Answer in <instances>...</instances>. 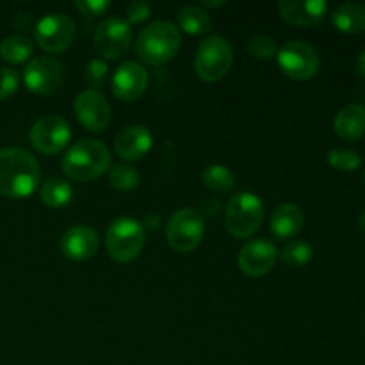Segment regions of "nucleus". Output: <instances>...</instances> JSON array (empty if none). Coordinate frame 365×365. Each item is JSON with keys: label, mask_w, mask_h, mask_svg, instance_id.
Listing matches in <instances>:
<instances>
[{"label": "nucleus", "mask_w": 365, "mask_h": 365, "mask_svg": "<svg viewBox=\"0 0 365 365\" xmlns=\"http://www.w3.org/2000/svg\"><path fill=\"white\" fill-rule=\"evenodd\" d=\"M234 50L221 36H209L198 45L195 56V71L203 82H217L230 71Z\"/></svg>", "instance_id": "6"}, {"label": "nucleus", "mask_w": 365, "mask_h": 365, "mask_svg": "<svg viewBox=\"0 0 365 365\" xmlns=\"http://www.w3.org/2000/svg\"><path fill=\"white\" fill-rule=\"evenodd\" d=\"M359 228H360V232H362V234H365V210L362 214H360V217H359Z\"/></svg>", "instance_id": "39"}, {"label": "nucleus", "mask_w": 365, "mask_h": 365, "mask_svg": "<svg viewBox=\"0 0 365 365\" xmlns=\"http://www.w3.org/2000/svg\"><path fill=\"white\" fill-rule=\"evenodd\" d=\"M177 21H178V31H184L189 36H202L212 29V20L210 14L203 9L202 6H189L180 7L177 11Z\"/></svg>", "instance_id": "22"}, {"label": "nucleus", "mask_w": 365, "mask_h": 365, "mask_svg": "<svg viewBox=\"0 0 365 365\" xmlns=\"http://www.w3.org/2000/svg\"><path fill=\"white\" fill-rule=\"evenodd\" d=\"M356 73L362 78H365V50L360 53L359 59H356Z\"/></svg>", "instance_id": "37"}, {"label": "nucleus", "mask_w": 365, "mask_h": 365, "mask_svg": "<svg viewBox=\"0 0 365 365\" xmlns=\"http://www.w3.org/2000/svg\"><path fill=\"white\" fill-rule=\"evenodd\" d=\"M205 235V220L196 209H180L170 217L166 227L168 245L178 253L196 250Z\"/></svg>", "instance_id": "10"}, {"label": "nucleus", "mask_w": 365, "mask_h": 365, "mask_svg": "<svg viewBox=\"0 0 365 365\" xmlns=\"http://www.w3.org/2000/svg\"><path fill=\"white\" fill-rule=\"evenodd\" d=\"M14 16L20 18V21H13V25L18 31H27L29 27H32V18L29 13H16Z\"/></svg>", "instance_id": "35"}, {"label": "nucleus", "mask_w": 365, "mask_h": 365, "mask_svg": "<svg viewBox=\"0 0 365 365\" xmlns=\"http://www.w3.org/2000/svg\"><path fill=\"white\" fill-rule=\"evenodd\" d=\"M98 234L88 225H75L68 228L61 237V252L66 259L75 260V262L93 259L98 252Z\"/></svg>", "instance_id": "17"}, {"label": "nucleus", "mask_w": 365, "mask_h": 365, "mask_svg": "<svg viewBox=\"0 0 365 365\" xmlns=\"http://www.w3.org/2000/svg\"><path fill=\"white\" fill-rule=\"evenodd\" d=\"M314 248L307 241L302 239H292V241L285 242L282 250L278 252V259L289 267H303L312 260Z\"/></svg>", "instance_id": "26"}, {"label": "nucleus", "mask_w": 365, "mask_h": 365, "mask_svg": "<svg viewBox=\"0 0 365 365\" xmlns=\"http://www.w3.org/2000/svg\"><path fill=\"white\" fill-rule=\"evenodd\" d=\"M132 45V29L125 18L109 16L96 25L93 46L103 61H116L127 56Z\"/></svg>", "instance_id": "9"}, {"label": "nucleus", "mask_w": 365, "mask_h": 365, "mask_svg": "<svg viewBox=\"0 0 365 365\" xmlns=\"http://www.w3.org/2000/svg\"><path fill=\"white\" fill-rule=\"evenodd\" d=\"M331 24L344 34H362L365 31V6L359 2L341 4L331 13Z\"/></svg>", "instance_id": "21"}, {"label": "nucleus", "mask_w": 365, "mask_h": 365, "mask_svg": "<svg viewBox=\"0 0 365 365\" xmlns=\"http://www.w3.org/2000/svg\"><path fill=\"white\" fill-rule=\"evenodd\" d=\"M182 46V32L171 21H153L146 25L135 38L134 52L150 66L168 64Z\"/></svg>", "instance_id": "2"}, {"label": "nucleus", "mask_w": 365, "mask_h": 365, "mask_svg": "<svg viewBox=\"0 0 365 365\" xmlns=\"http://www.w3.org/2000/svg\"><path fill=\"white\" fill-rule=\"evenodd\" d=\"M77 25L68 14L50 13L39 18L34 25V41L48 53H63L73 45Z\"/></svg>", "instance_id": "8"}, {"label": "nucleus", "mask_w": 365, "mask_h": 365, "mask_svg": "<svg viewBox=\"0 0 365 365\" xmlns=\"http://www.w3.org/2000/svg\"><path fill=\"white\" fill-rule=\"evenodd\" d=\"M31 145L43 155H57L68 146L71 139V127L64 118L48 114L43 116L32 125Z\"/></svg>", "instance_id": "11"}, {"label": "nucleus", "mask_w": 365, "mask_h": 365, "mask_svg": "<svg viewBox=\"0 0 365 365\" xmlns=\"http://www.w3.org/2000/svg\"><path fill=\"white\" fill-rule=\"evenodd\" d=\"M278 260V248L267 239H253L241 248L237 257V266L246 277L260 278L273 271Z\"/></svg>", "instance_id": "13"}, {"label": "nucleus", "mask_w": 365, "mask_h": 365, "mask_svg": "<svg viewBox=\"0 0 365 365\" xmlns=\"http://www.w3.org/2000/svg\"><path fill=\"white\" fill-rule=\"evenodd\" d=\"M109 184L110 187H114L116 191L128 192L134 191L139 185V173L135 168L128 166V164H118V166H113L109 171Z\"/></svg>", "instance_id": "27"}, {"label": "nucleus", "mask_w": 365, "mask_h": 365, "mask_svg": "<svg viewBox=\"0 0 365 365\" xmlns=\"http://www.w3.org/2000/svg\"><path fill=\"white\" fill-rule=\"evenodd\" d=\"M113 95L123 102H135L145 95L148 88V71L135 61H125L110 78Z\"/></svg>", "instance_id": "15"}, {"label": "nucleus", "mask_w": 365, "mask_h": 365, "mask_svg": "<svg viewBox=\"0 0 365 365\" xmlns=\"http://www.w3.org/2000/svg\"><path fill=\"white\" fill-rule=\"evenodd\" d=\"M20 86V75L13 68H0V102L11 98Z\"/></svg>", "instance_id": "31"}, {"label": "nucleus", "mask_w": 365, "mask_h": 365, "mask_svg": "<svg viewBox=\"0 0 365 365\" xmlns=\"http://www.w3.org/2000/svg\"><path fill=\"white\" fill-rule=\"evenodd\" d=\"M153 135L145 125H130L116 135L114 148L118 157L128 163L141 160L152 150Z\"/></svg>", "instance_id": "18"}, {"label": "nucleus", "mask_w": 365, "mask_h": 365, "mask_svg": "<svg viewBox=\"0 0 365 365\" xmlns=\"http://www.w3.org/2000/svg\"><path fill=\"white\" fill-rule=\"evenodd\" d=\"M248 52L253 59L269 61L273 59V57H277L278 45L271 36L259 34V36H253V38L248 41Z\"/></svg>", "instance_id": "28"}, {"label": "nucleus", "mask_w": 365, "mask_h": 365, "mask_svg": "<svg viewBox=\"0 0 365 365\" xmlns=\"http://www.w3.org/2000/svg\"><path fill=\"white\" fill-rule=\"evenodd\" d=\"M334 130L344 141H359L365 135V106L348 103L337 113Z\"/></svg>", "instance_id": "20"}, {"label": "nucleus", "mask_w": 365, "mask_h": 365, "mask_svg": "<svg viewBox=\"0 0 365 365\" xmlns=\"http://www.w3.org/2000/svg\"><path fill=\"white\" fill-rule=\"evenodd\" d=\"M328 164L339 171H348V173H351V171L359 170L360 164H362V159L353 150L337 148L328 153Z\"/></svg>", "instance_id": "29"}, {"label": "nucleus", "mask_w": 365, "mask_h": 365, "mask_svg": "<svg viewBox=\"0 0 365 365\" xmlns=\"http://www.w3.org/2000/svg\"><path fill=\"white\" fill-rule=\"evenodd\" d=\"M41 171L34 157L21 148L0 150V195L24 200L38 189Z\"/></svg>", "instance_id": "1"}, {"label": "nucleus", "mask_w": 365, "mask_h": 365, "mask_svg": "<svg viewBox=\"0 0 365 365\" xmlns=\"http://www.w3.org/2000/svg\"><path fill=\"white\" fill-rule=\"evenodd\" d=\"M277 63L282 73L287 75L292 81H310L316 77L321 68L319 52L310 43L302 39H291L278 46Z\"/></svg>", "instance_id": "7"}, {"label": "nucleus", "mask_w": 365, "mask_h": 365, "mask_svg": "<svg viewBox=\"0 0 365 365\" xmlns=\"http://www.w3.org/2000/svg\"><path fill=\"white\" fill-rule=\"evenodd\" d=\"M64 175L75 182H91L110 170V152L102 141L81 139L63 157Z\"/></svg>", "instance_id": "3"}, {"label": "nucleus", "mask_w": 365, "mask_h": 365, "mask_svg": "<svg viewBox=\"0 0 365 365\" xmlns=\"http://www.w3.org/2000/svg\"><path fill=\"white\" fill-rule=\"evenodd\" d=\"M146 234L143 223L134 217H118L106 232V248L110 259L120 264H128L141 255Z\"/></svg>", "instance_id": "5"}, {"label": "nucleus", "mask_w": 365, "mask_h": 365, "mask_svg": "<svg viewBox=\"0 0 365 365\" xmlns=\"http://www.w3.org/2000/svg\"><path fill=\"white\" fill-rule=\"evenodd\" d=\"M220 212V202L217 200H205L202 203V212L200 214H207V216H216Z\"/></svg>", "instance_id": "34"}, {"label": "nucleus", "mask_w": 365, "mask_h": 365, "mask_svg": "<svg viewBox=\"0 0 365 365\" xmlns=\"http://www.w3.org/2000/svg\"><path fill=\"white\" fill-rule=\"evenodd\" d=\"M39 198L50 209H63L73 198V189H71V184L68 180L53 177L41 185Z\"/></svg>", "instance_id": "23"}, {"label": "nucleus", "mask_w": 365, "mask_h": 365, "mask_svg": "<svg viewBox=\"0 0 365 365\" xmlns=\"http://www.w3.org/2000/svg\"><path fill=\"white\" fill-rule=\"evenodd\" d=\"M364 182H365V173H364Z\"/></svg>", "instance_id": "40"}, {"label": "nucleus", "mask_w": 365, "mask_h": 365, "mask_svg": "<svg viewBox=\"0 0 365 365\" xmlns=\"http://www.w3.org/2000/svg\"><path fill=\"white\" fill-rule=\"evenodd\" d=\"M278 13L292 27H316L327 16L328 4L324 0H282Z\"/></svg>", "instance_id": "16"}, {"label": "nucleus", "mask_w": 365, "mask_h": 365, "mask_svg": "<svg viewBox=\"0 0 365 365\" xmlns=\"http://www.w3.org/2000/svg\"><path fill=\"white\" fill-rule=\"evenodd\" d=\"M160 225V216L157 214H150V216L145 217V223H143V228H148V230H157Z\"/></svg>", "instance_id": "36"}, {"label": "nucleus", "mask_w": 365, "mask_h": 365, "mask_svg": "<svg viewBox=\"0 0 365 365\" xmlns=\"http://www.w3.org/2000/svg\"><path fill=\"white\" fill-rule=\"evenodd\" d=\"M75 7L88 18H98L110 9L109 0H77Z\"/></svg>", "instance_id": "33"}, {"label": "nucleus", "mask_w": 365, "mask_h": 365, "mask_svg": "<svg viewBox=\"0 0 365 365\" xmlns=\"http://www.w3.org/2000/svg\"><path fill=\"white\" fill-rule=\"evenodd\" d=\"M73 110L78 123L91 132H103L110 123V106L106 96L95 89L78 93L73 100Z\"/></svg>", "instance_id": "14"}, {"label": "nucleus", "mask_w": 365, "mask_h": 365, "mask_svg": "<svg viewBox=\"0 0 365 365\" xmlns=\"http://www.w3.org/2000/svg\"><path fill=\"white\" fill-rule=\"evenodd\" d=\"M109 78V66H107V61L103 59H93L89 61L88 66L84 71V81L89 86V89H95L98 91V88H102L103 84Z\"/></svg>", "instance_id": "30"}, {"label": "nucleus", "mask_w": 365, "mask_h": 365, "mask_svg": "<svg viewBox=\"0 0 365 365\" xmlns=\"http://www.w3.org/2000/svg\"><path fill=\"white\" fill-rule=\"evenodd\" d=\"M202 6L203 7H210V9H216V7H223L225 6V0H221V2H203Z\"/></svg>", "instance_id": "38"}, {"label": "nucleus", "mask_w": 365, "mask_h": 365, "mask_svg": "<svg viewBox=\"0 0 365 365\" xmlns=\"http://www.w3.org/2000/svg\"><path fill=\"white\" fill-rule=\"evenodd\" d=\"M34 52V45L27 36L21 34H11L0 43V57L6 63L11 64H21L27 63Z\"/></svg>", "instance_id": "24"}, {"label": "nucleus", "mask_w": 365, "mask_h": 365, "mask_svg": "<svg viewBox=\"0 0 365 365\" xmlns=\"http://www.w3.org/2000/svg\"><path fill=\"white\" fill-rule=\"evenodd\" d=\"M202 182L214 195H225L235 189V177L223 164H212L207 166L202 173Z\"/></svg>", "instance_id": "25"}, {"label": "nucleus", "mask_w": 365, "mask_h": 365, "mask_svg": "<svg viewBox=\"0 0 365 365\" xmlns=\"http://www.w3.org/2000/svg\"><path fill=\"white\" fill-rule=\"evenodd\" d=\"M303 225H305V214H303L302 207H298L296 203H282L271 212V234L280 241H287V239L292 241L302 232Z\"/></svg>", "instance_id": "19"}, {"label": "nucleus", "mask_w": 365, "mask_h": 365, "mask_svg": "<svg viewBox=\"0 0 365 365\" xmlns=\"http://www.w3.org/2000/svg\"><path fill=\"white\" fill-rule=\"evenodd\" d=\"M24 82L29 91L36 95H53L64 82L63 64L52 56L34 57L25 64Z\"/></svg>", "instance_id": "12"}, {"label": "nucleus", "mask_w": 365, "mask_h": 365, "mask_svg": "<svg viewBox=\"0 0 365 365\" xmlns=\"http://www.w3.org/2000/svg\"><path fill=\"white\" fill-rule=\"evenodd\" d=\"M264 203L257 195L241 191L232 196L225 209V227L234 237L250 239L264 223Z\"/></svg>", "instance_id": "4"}, {"label": "nucleus", "mask_w": 365, "mask_h": 365, "mask_svg": "<svg viewBox=\"0 0 365 365\" xmlns=\"http://www.w3.org/2000/svg\"><path fill=\"white\" fill-rule=\"evenodd\" d=\"M150 14H152V6L148 2H145V0H134V2H130L127 6L125 18H127L128 25H134L148 20Z\"/></svg>", "instance_id": "32"}]
</instances>
